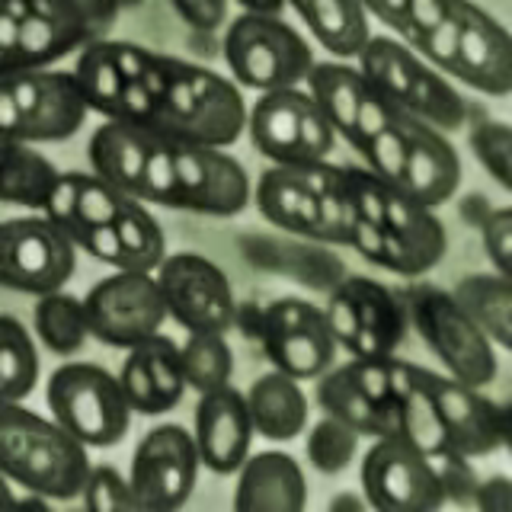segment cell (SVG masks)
<instances>
[{"mask_svg": "<svg viewBox=\"0 0 512 512\" xmlns=\"http://www.w3.org/2000/svg\"><path fill=\"white\" fill-rule=\"evenodd\" d=\"M119 119L176 144L228 148L244 135L247 103L231 77L148 48L122 90Z\"/></svg>", "mask_w": 512, "mask_h": 512, "instance_id": "1", "label": "cell"}, {"mask_svg": "<svg viewBox=\"0 0 512 512\" xmlns=\"http://www.w3.org/2000/svg\"><path fill=\"white\" fill-rule=\"evenodd\" d=\"M90 468L87 448L23 400L0 397V474L45 500H74Z\"/></svg>", "mask_w": 512, "mask_h": 512, "instance_id": "2", "label": "cell"}, {"mask_svg": "<svg viewBox=\"0 0 512 512\" xmlns=\"http://www.w3.org/2000/svg\"><path fill=\"white\" fill-rule=\"evenodd\" d=\"M413 52L477 93L509 96L512 90V39L474 0H455L445 20L413 42Z\"/></svg>", "mask_w": 512, "mask_h": 512, "instance_id": "3", "label": "cell"}, {"mask_svg": "<svg viewBox=\"0 0 512 512\" xmlns=\"http://www.w3.org/2000/svg\"><path fill=\"white\" fill-rule=\"evenodd\" d=\"M103 4L106 0H0V77L52 68L84 48Z\"/></svg>", "mask_w": 512, "mask_h": 512, "instance_id": "4", "label": "cell"}, {"mask_svg": "<svg viewBox=\"0 0 512 512\" xmlns=\"http://www.w3.org/2000/svg\"><path fill=\"white\" fill-rule=\"evenodd\" d=\"M359 71L384 100L423 119L439 132H455L468 122V103L448 80L410 45L391 36H372L359 52Z\"/></svg>", "mask_w": 512, "mask_h": 512, "instance_id": "5", "label": "cell"}, {"mask_svg": "<svg viewBox=\"0 0 512 512\" xmlns=\"http://www.w3.org/2000/svg\"><path fill=\"white\" fill-rule=\"evenodd\" d=\"M221 48L234 84L260 93L301 87L317 64L308 39L276 13L244 10L234 16Z\"/></svg>", "mask_w": 512, "mask_h": 512, "instance_id": "6", "label": "cell"}, {"mask_svg": "<svg viewBox=\"0 0 512 512\" xmlns=\"http://www.w3.org/2000/svg\"><path fill=\"white\" fill-rule=\"evenodd\" d=\"M90 106L74 71L39 68L0 77V135L26 144L68 141L84 128Z\"/></svg>", "mask_w": 512, "mask_h": 512, "instance_id": "7", "label": "cell"}, {"mask_svg": "<svg viewBox=\"0 0 512 512\" xmlns=\"http://www.w3.org/2000/svg\"><path fill=\"white\" fill-rule=\"evenodd\" d=\"M52 420L84 448H109L125 439L132 407L119 378L93 362H64L45 384Z\"/></svg>", "mask_w": 512, "mask_h": 512, "instance_id": "8", "label": "cell"}, {"mask_svg": "<svg viewBox=\"0 0 512 512\" xmlns=\"http://www.w3.org/2000/svg\"><path fill=\"white\" fill-rule=\"evenodd\" d=\"M400 301H404L407 320L420 333L426 349L445 365L448 378L474 384V388L493 384L500 372L496 346L477 330L474 320L458 308L445 288L416 282L400 292Z\"/></svg>", "mask_w": 512, "mask_h": 512, "instance_id": "9", "label": "cell"}, {"mask_svg": "<svg viewBox=\"0 0 512 512\" xmlns=\"http://www.w3.org/2000/svg\"><path fill=\"white\" fill-rule=\"evenodd\" d=\"M247 132L253 148L269 157L276 167H301L327 160L336 144L330 119L320 112L308 90L285 87L260 93L247 109Z\"/></svg>", "mask_w": 512, "mask_h": 512, "instance_id": "10", "label": "cell"}, {"mask_svg": "<svg viewBox=\"0 0 512 512\" xmlns=\"http://www.w3.org/2000/svg\"><path fill=\"white\" fill-rule=\"evenodd\" d=\"M324 314L336 346H343L352 359L394 356L410 327L400 292L368 276L336 282Z\"/></svg>", "mask_w": 512, "mask_h": 512, "instance_id": "11", "label": "cell"}, {"mask_svg": "<svg viewBox=\"0 0 512 512\" xmlns=\"http://www.w3.org/2000/svg\"><path fill=\"white\" fill-rule=\"evenodd\" d=\"M77 247L45 215L0 221V285L23 295H48L71 282Z\"/></svg>", "mask_w": 512, "mask_h": 512, "instance_id": "12", "label": "cell"}, {"mask_svg": "<svg viewBox=\"0 0 512 512\" xmlns=\"http://www.w3.org/2000/svg\"><path fill=\"white\" fill-rule=\"evenodd\" d=\"M90 336L106 346L132 349L160 333L167 320V304L154 272L112 269L84 295Z\"/></svg>", "mask_w": 512, "mask_h": 512, "instance_id": "13", "label": "cell"}, {"mask_svg": "<svg viewBox=\"0 0 512 512\" xmlns=\"http://www.w3.org/2000/svg\"><path fill=\"white\" fill-rule=\"evenodd\" d=\"M167 317L186 333H228L234 327L237 298L224 269L202 253H167L154 269Z\"/></svg>", "mask_w": 512, "mask_h": 512, "instance_id": "14", "label": "cell"}, {"mask_svg": "<svg viewBox=\"0 0 512 512\" xmlns=\"http://www.w3.org/2000/svg\"><path fill=\"white\" fill-rule=\"evenodd\" d=\"M365 503L381 512H429L445 503L432 455L404 436H378L362 458Z\"/></svg>", "mask_w": 512, "mask_h": 512, "instance_id": "15", "label": "cell"}, {"mask_svg": "<svg viewBox=\"0 0 512 512\" xmlns=\"http://www.w3.org/2000/svg\"><path fill=\"white\" fill-rule=\"evenodd\" d=\"M199 468L202 461L189 429L160 423L144 432L128 464V480H132L141 512L180 509L196 490Z\"/></svg>", "mask_w": 512, "mask_h": 512, "instance_id": "16", "label": "cell"}, {"mask_svg": "<svg viewBox=\"0 0 512 512\" xmlns=\"http://www.w3.org/2000/svg\"><path fill=\"white\" fill-rule=\"evenodd\" d=\"M256 340L263 343L272 368L298 381L324 375L336 359V349H340L330 333L324 308L295 295L266 304Z\"/></svg>", "mask_w": 512, "mask_h": 512, "instance_id": "17", "label": "cell"}, {"mask_svg": "<svg viewBox=\"0 0 512 512\" xmlns=\"http://www.w3.org/2000/svg\"><path fill=\"white\" fill-rule=\"evenodd\" d=\"M253 199L250 173L224 148L176 144V183L170 208L208 218L240 215Z\"/></svg>", "mask_w": 512, "mask_h": 512, "instance_id": "18", "label": "cell"}, {"mask_svg": "<svg viewBox=\"0 0 512 512\" xmlns=\"http://www.w3.org/2000/svg\"><path fill=\"white\" fill-rule=\"evenodd\" d=\"M432 394H436L448 452L487 458L506 445V410L480 388L432 372Z\"/></svg>", "mask_w": 512, "mask_h": 512, "instance_id": "19", "label": "cell"}, {"mask_svg": "<svg viewBox=\"0 0 512 512\" xmlns=\"http://www.w3.org/2000/svg\"><path fill=\"white\" fill-rule=\"evenodd\" d=\"M253 420L247 400L237 388H224L199 394L196 420H192V442L202 468L215 474H237L253 448Z\"/></svg>", "mask_w": 512, "mask_h": 512, "instance_id": "20", "label": "cell"}, {"mask_svg": "<svg viewBox=\"0 0 512 512\" xmlns=\"http://www.w3.org/2000/svg\"><path fill=\"white\" fill-rule=\"evenodd\" d=\"M413 202L436 212L455 196L461 186V160L445 132L426 125L423 119L407 116L404 128V160H400L397 183Z\"/></svg>", "mask_w": 512, "mask_h": 512, "instance_id": "21", "label": "cell"}, {"mask_svg": "<svg viewBox=\"0 0 512 512\" xmlns=\"http://www.w3.org/2000/svg\"><path fill=\"white\" fill-rule=\"evenodd\" d=\"M119 384L132 413L160 416L173 410L186 394V375L180 362V346L170 336L154 333L132 349H125L119 368Z\"/></svg>", "mask_w": 512, "mask_h": 512, "instance_id": "22", "label": "cell"}, {"mask_svg": "<svg viewBox=\"0 0 512 512\" xmlns=\"http://www.w3.org/2000/svg\"><path fill=\"white\" fill-rule=\"evenodd\" d=\"M346 247L365 256L368 263L394 272V276L416 279L442 263V256L448 250V234H445V224H436V228H429V231H410V234L388 231V228H381V224L356 215V221H352V228H349Z\"/></svg>", "mask_w": 512, "mask_h": 512, "instance_id": "23", "label": "cell"}, {"mask_svg": "<svg viewBox=\"0 0 512 512\" xmlns=\"http://www.w3.org/2000/svg\"><path fill=\"white\" fill-rule=\"evenodd\" d=\"M308 503L301 464L285 452H256L237 468V512H298Z\"/></svg>", "mask_w": 512, "mask_h": 512, "instance_id": "24", "label": "cell"}, {"mask_svg": "<svg viewBox=\"0 0 512 512\" xmlns=\"http://www.w3.org/2000/svg\"><path fill=\"white\" fill-rule=\"evenodd\" d=\"M391 407L397 436H404L426 455L448 452L445 429L439 420L436 394H432V372L420 365L394 359V381H391Z\"/></svg>", "mask_w": 512, "mask_h": 512, "instance_id": "25", "label": "cell"}, {"mask_svg": "<svg viewBox=\"0 0 512 512\" xmlns=\"http://www.w3.org/2000/svg\"><path fill=\"white\" fill-rule=\"evenodd\" d=\"M132 202L125 189L112 186L109 180L96 173H58V180L48 192V199L42 205V215L48 221H55L58 228H71V224H112L122 208Z\"/></svg>", "mask_w": 512, "mask_h": 512, "instance_id": "26", "label": "cell"}, {"mask_svg": "<svg viewBox=\"0 0 512 512\" xmlns=\"http://www.w3.org/2000/svg\"><path fill=\"white\" fill-rule=\"evenodd\" d=\"M253 432L269 442H292L308 429V397H304L298 378L279 372L260 375L244 391Z\"/></svg>", "mask_w": 512, "mask_h": 512, "instance_id": "27", "label": "cell"}, {"mask_svg": "<svg viewBox=\"0 0 512 512\" xmlns=\"http://www.w3.org/2000/svg\"><path fill=\"white\" fill-rule=\"evenodd\" d=\"M151 144H154V132H148V128L122 119H106L90 138L87 148L90 167L96 176H103V180L125 189L135 199V186Z\"/></svg>", "mask_w": 512, "mask_h": 512, "instance_id": "28", "label": "cell"}, {"mask_svg": "<svg viewBox=\"0 0 512 512\" xmlns=\"http://www.w3.org/2000/svg\"><path fill=\"white\" fill-rule=\"evenodd\" d=\"M256 208L272 224V228L301 234L317 240V199L314 192L301 183V176L292 167H269L260 180H256Z\"/></svg>", "mask_w": 512, "mask_h": 512, "instance_id": "29", "label": "cell"}, {"mask_svg": "<svg viewBox=\"0 0 512 512\" xmlns=\"http://www.w3.org/2000/svg\"><path fill=\"white\" fill-rule=\"evenodd\" d=\"M285 4L295 7L301 23L333 58H359L365 42L372 39L359 0H285Z\"/></svg>", "mask_w": 512, "mask_h": 512, "instance_id": "30", "label": "cell"}, {"mask_svg": "<svg viewBox=\"0 0 512 512\" xmlns=\"http://www.w3.org/2000/svg\"><path fill=\"white\" fill-rule=\"evenodd\" d=\"M496 349L512 346V285L500 272H471L448 292Z\"/></svg>", "mask_w": 512, "mask_h": 512, "instance_id": "31", "label": "cell"}, {"mask_svg": "<svg viewBox=\"0 0 512 512\" xmlns=\"http://www.w3.org/2000/svg\"><path fill=\"white\" fill-rule=\"evenodd\" d=\"M317 404L324 407L330 416L343 420L352 426L359 436H397V423H394V410L391 407H378L375 400H368L362 388L349 375V365L340 368H327L324 375L317 378Z\"/></svg>", "mask_w": 512, "mask_h": 512, "instance_id": "32", "label": "cell"}, {"mask_svg": "<svg viewBox=\"0 0 512 512\" xmlns=\"http://www.w3.org/2000/svg\"><path fill=\"white\" fill-rule=\"evenodd\" d=\"M58 173L61 170L32 144L0 135V202L42 212Z\"/></svg>", "mask_w": 512, "mask_h": 512, "instance_id": "33", "label": "cell"}, {"mask_svg": "<svg viewBox=\"0 0 512 512\" xmlns=\"http://www.w3.org/2000/svg\"><path fill=\"white\" fill-rule=\"evenodd\" d=\"M304 84H308V93L314 96L320 112L330 119L333 132L352 144V138H356V109L365 87L362 71L349 68L343 61H317Z\"/></svg>", "mask_w": 512, "mask_h": 512, "instance_id": "34", "label": "cell"}, {"mask_svg": "<svg viewBox=\"0 0 512 512\" xmlns=\"http://www.w3.org/2000/svg\"><path fill=\"white\" fill-rule=\"evenodd\" d=\"M292 170L317 199V240H324V244H346L352 221H356V208L349 202L343 167H333L327 160H314V164H301Z\"/></svg>", "mask_w": 512, "mask_h": 512, "instance_id": "35", "label": "cell"}, {"mask_svg": "<svg viewBox=\"0 0 512 512\" xmlns=\"http://www.w3.org/2000/svg\"><path fill=\"white\" fill-rule=\"evenodd\" d=\"M32 333L55 356H77L90 340L84 298H74L68 292H61V288L58 292L39 295L36 311H32Z\"/></svg>", "mask_w": 512, "mask_h": 512, "instance_id": "36", "label": "cell"}, {"mask_svg": "<svg viewBox=\"0 0 512 512\" xmlns=\"http://www.w3.org/2000/svg\"><path fill=\"white\" fill-rule=\"evenodd\" d=\"M39 346L36 336L13 314H0V397L26 400L39 384Z\"/></svg>", "mask_w": 512, "mask_h": 512, "instance_id": "37", "label": "cell"}, {"mask_svg": "<svg viewBox=\"0 0 512 512\" xmlns=\"http://www.w3.org/2000/svg\"><path fill=\"white\" fill-rule=\"evenodd\" d=\"M74 77H77L80 93H84L90 112H103L106 119H116L122 90H125L116 42H90L80 48Z\"/></svg>", "mask_w": 512, "mask_h": 512, "instance_id": "38", "label": "cell"}, {"mask_svg": "<svg viewBox=\"0 0 512 512\" xmlns=\"http://www.w3.org/2000/svg\"><path fill=\"white\" fill-rule=\"evenodd\" d=\"M180 362L186 388H196L199 394L224 388L234 378V349L224 333H189L180 346Z\"/></svg>", "mask_w": 512, "mask_h": 512, "instance_id": "39", "label": "cell"}, {"mask_svg": "<svg viewBox=\"0 0 512 512\" xmlns=\"http://www.w3.org/2000/svg\"><path fill=\"white\" fill-rule=\"evenodd\" d=\"M112 228L119 234L125 269L154 272L160 260L167 256V240H164V231H160V221L138 199H132L122 208V215L112 221Z\"/></svg>", "mask_w": 512, "mask_h": 512, "instance_id": "40", "label": "cell"}, {"mask_svg": "<svg viewBox=\"0 0 512 512\" xmlns=\"http://www.w3.org/2000/svg\"><path fill=\"white\" fill-rule=\"evenodd\" d=\"M311 468L320 474H343L359 452V432L346 426L336 416H324L308 429V442H304Z\"/></svg>", "mask_w": 512, "mask_h": 512, "instance_id": "41", "label": "cell"}, {"mask_svg": "<svg viewBox=\"0 0 512 512\" xmlns=\"http://www.w3.org/2000/svg\"><path fill=\"white\" fill-rule=\"evenodd\" d=\"M80 503L90 512H141L132 480L112 464H90L84 487H80Z\"/></svg>", "mask_w": 512, "mask_h": 512, "instance_id": "42", "label": "cell"}, {"mask_svg": "<svg viewBox=\"0 0 512 512\" xmlns=\"http://www.w3.org/2000/svg\"><path fill=\"white\" fill-rule=\"evenodd\" d=\"M471 151L496 186H512V132L500 119H484L471 128Z\"/></svg>", "mask_w": 512, "mask_h": 512, "instance_id": "43", "label": "cell"}, {"mask_svg": "<svg viewBox=\"0 0 512 512\" xmlns=\"http://www.w3.org/2000/svg\"><path fill=\"white\" fill-rule=\"evenodd\" d=\"M173 183H176V141L154 135V144H151L148 157H144V167H141L138 186H135V199L170 208Z\"/></svg>", "mask_w": 512, "mask_h": 512, "instance_id": "44", "label": "cell"}, {"mask_svg": "<svg viewBox=\"0 0 512 512\" xmlns=\"http://www.w3.org/2000/svg\"><path fill=\"white\" fill-rule=\"evenodd\" d=\"M480 244L490 256L493 272L512 276V208H487V215L480 218Z\"/></svg>", "mask_w": 512, "mask_h": 512, "instance_id": "45", "label": "cell"}, {"mask_svg": "<svg viewBox=\"0 0 512 512\" xmlns=\"http://www.w3.org/2000/svg\"><path fill=\"white\" fill-rule=\"evenodd\" d=\"M432 464H436L445 500H452V503H471L474 500L477 474L471 468V458L455 455V452H442V455H432Z\"/></svg>", "mask_w": 512, "mask_h": 512, "instance_id": "46", "label": "cell"}, {"mask_svg": "<svg viewBox=\"0 0 512 512\" xmlns=\"http://www.w3.org/2000/svg\"><path fill=\"white\" fill-rule=\"evenodd\" d=\"M170 7L199 32H212L228 20V0H170Z\"/></svg>", "mask_w": 512, "mask_h": 512, "instance_id": "47", "label": "cell"}, {"mask_svg": "<svg viewBox=\"0 0 512 512\" xmlns=\"http://www.w3.org/2000/svg\"><path fill=\"white\" fill-rule=\"evenodd\" d=\"M365 16H375L378 23L388 26L400 42L410 45V16H407V0H359Z\"/></svg>", "mask_w": 512, "mask_h": 512, "instance_id": "48", "label": "cell"}, {"mask_svg": "<svg viewBox=\"0 0 512 512\" xmlns=\"http://www.w3.org/2000/svg\"><path fill=\"white\" fill-rule=\"evenodd\" d=\"M455 0H407V16H410V48L413 42L423 36V32L436 29L448 10H452Z\"/></svg>", "mask_w": 512, "mask_h": 512, "instance_id": "49", "label": "cell"}, {"mask_svg": "<svg viewBox=\"0 0 512 512\" xmlns=\"http://www.w3.org/2000/svg\"><path fill=\"white\" fill-rule=\"evenodd\" d=\"M474 506L487 509V512H506L512 509V484L506 477H490V480H477V490H474Z\"/></svg>", "mask_w": 512, "mask_h": 512, "instance_id": "50", "label": "cell"}, {"mask_svg": "<svg viewBox=\"0 0 512 512\" xmlns=\"http://www.w3.org/2000/svg\"><path fill=\"white\" fill-rule=\"evenodd\" d=\"M16 500H20V496L13 493V484H10L4 474H0V509H4V506H16Z\"/></svg>", "mask_w": 512, "mask_h": 512, "instance_id": "51", "label": "cell"}, {"mask_svg": "<svg viewBox=\"0 0 512 512\" xmlns=\"http://www.w3.org/2000/svg\"><path fill=\"white\" fill-rule=\"evenodd\" d=\"M365 500H359V496H336V500H330V509H362Z\"/></svg>", "mask_w": 512, "mask_h": 512, "instance_id": "52", "label": "cell"}, {"mask_svg": "<svg viewBox=\"0 0 512 512\" xmlns=\"http://www.w3.org/2000/svg\"><path fill=\"white\" fill-rule=\"evenodd\" d=\"M106 4H109V7H125V4H128V7H135V4H141V0H106Z\"/></svg>", "mask_w": 512, "mask_h": 512, "instance_id": "53", "label": "cell"}, {"mask_svg": "<svg viewBox=\"0 0 512 512\" xmlns=\"http://www.w3.org/2000/svg\"><path fill=\"white\" fill-rule=\"evenodd\" d=\"M234 4H240V7H244V4H247V0H234Z\"/></svg>", "mask_w": 512, "mask_h": 512, "instance_id": "54", "label": "cell"}]
</instances>
